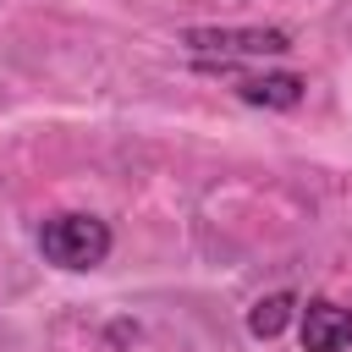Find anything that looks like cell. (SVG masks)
<instances>
[{"mask_svg": "<svg viewBox=\"0 0 352 352\" xmlns=\"http://www.w3.org/2000/svg\"><path fill=\"white\" fill-rule=\"evenodd\" d=\"M38 248L60 270H94L110 253V226L99 214H55V220H44Z\"/></svg>", "mask_w": 352, "mask_h": 352, "instance_id": "cell-1", "label": "cell"}, {"mask_svg": "<svg viewBox=\"0 0 352 352\" xmlns=\"http://www.w3.org/2000/svg\"><path fill=\"white\" fill-rule=\"evenodd\" d=\"M182 44L192 55H280L292 38L280 28H187Z\"/></svg>", "mask_w": 352, "mask_h": 352, "instance_id": "cell-2", "label": "cell"}, {"mask_svg": "<svg viewBox=\"0 0 352 352\" xmlns=\"http://www.w3.org/2000/svg\"><path fill=\"white\" fill-rule=\"evenodd\" d=\"M352 346V308L341 302H308L302 308V352H341Z\"/></svg>", "mask_w": 352, "mask_h": 352, "instance_id": "cell-3", "label": "cell"}, {"mask_svg": "<svg viewBox=\"0 0 352 352\" xmlns=\"http://www.w3.org/2000/svg\"><path fill=\"white\" fill-rule=\"evenodd\" d=\"M236 94H242V104H264V110H292V104H302V77H292V72H270V77H242V82H236Z\"/></svg>", "mask_w": 352, "mask_h": 352, "instance_id": "cell-4", "label": "cell"}, {"mask_svg": "<svg viewBox=\"0 0 352 352\" xmlns=\"http://www.w3.org/2000/svg\"><path fill=\"white\" fill-rule=\"evenodd\" d=\"M292 308H297L292 292H270V297H258V302L248 308V330H253L258 341H275V336L292 324Z\"/></svg>", "mask_w": 352, "mask_h": 352, "instance_id": "cell-5", "label": "cell"}]
</instances>
